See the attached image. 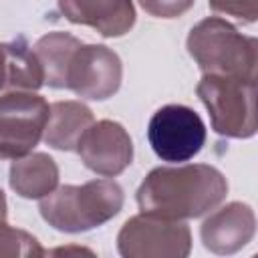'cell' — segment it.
Segmentation results:
<instances>
[{"label":"cell","mask_w":258,"mask_h":258,"mask_svg":"<svg viewBox=\"0 0 258 258\" xmlns=\"http://www.w3.org/2000/svg\"><path fill=\"white\" fill-rule=\"evenodd\" d=\"M139 4L149 16L179 18L196 4V0H139Z\"/></svg>","instance_id":"18"},{"label":"cell","mask_w":258,"mask_h":258,"mask_svg":"<svg viewBox=\"0 0 258 258\" xmlns=\"http://www.w3.org/2000/svg\"><path fill=\"white\" fill-rule=\"evenodd\" d=\"M228 196V179L208 163L153 167L137 187L135 200L141 212L169 218L194 220L210 214Z\"/></svg>","instance_id":"1"},{"label":"cell","mask_w":258,"mask_h":258,"mask_svg":"<svg viewBox=\"0 0 258 258\" xmlns=\"http://www.w3.org/2000/svg\"><path fill=\"white\" fill-rule=\"evenodd\" d=\"M256 234L254 210L244 202H230L214 210L200 228V238L206 250L230 256L246 248Z\"/></svg>","instance_id":"10"},{"label":"cell","mask_w":258,"mask_h":258,"mask_svg":"<svg viewBox=\"0 0 258 258\" xmlns=\"http://www.w3.org/2000/svg\"><path fill=\"white\" fill-rule=\"evenodd\" d=\"M44 254L40 242L30 232L0 220V258H36Z\"/></svg>","instance_id":"16"},{"label":"cell","mask_w":258,"mask_h":258,"mask_svg":"<svg viewBox=\"0 0 258 258\" xmlns=\"http://www.w3.org/2000/svg\"><path fill=\"white\" fill-rule=\"evenodd\" d=\"M56 4L69 22L91 26L105 38L127 34L137 18L133 0H56Z\"/></svg>","instance_id":"11"},{"label":"cell","mask_w":258,"mask_h":258,"mask_svg":"<svg viewBox=\"0 0 258 258\" xmlns=\"http://www.w3.org/2000/svg\"><path fill=\"white\" fill-rule=\"evenodd\" d=\"M6 216H8V204H6L4 191L0 189V220H6Z\"/></svg>","instance_id":"20"},{"label":"cell","mask_w":258,"mask_h":258,"mask_svg":"<svg viewBox=\"0 0 258 258\" xmlns=\"http://www.w3.org/2000/svg\"><path fill=\"white\" fill-rule=\"evenodd\" d=\"M185 46L204 75L256 81L258 40L242 34L222 16H208L200 20L189 30Z\"/></svg>","instance_id":"3"},{"label":"cell","mask_w":258,"mask_h":258,"mask_svg":"<svg viewBox=\"0 0 258 258\" xmlns=\"http://www.w3.org/2000/svg\"><path fill=\"white\" fill-rule=\"evenodd\" d=\"M206 105L212 129L222 137L250 139L256 135V81L204 75L196 87Z\"/></svg>","instance_id":"4"},{"label":"cell","mask_w":258,"mask_h":258,"mask_svg":"<svg viewBox=\"0 0 258 258\" xmlns=\"http://www.w3.org/2000/svg\"><path fill=\"white\" fill-rule=\"evenodd\" d=\"M50 105L36 91L0 93V159L28 155L42 139Z\"/></svg>","instance_id":"6"},{"label":"cell","mask_w":258,"mask_h":258,"mask_svg":"<svg viewBox=\"0 0 258 258\" xmlns=\"http://www.w3.org/2000/svg\"><path fill=\"white\" fill-rule=\"evenodd\" d=\"M77 151L85 167L101 177H115L133 161V141L127 129L111 119L93 121L81 135Z\"/></svg>","instance_id":"9"},{"label":"cell","mask_w":258,"mask_h":258,"mask_svg":"<svg viewBox=\"0 0 258 258\" xmlns=\"http://www.w3.org/2000/svg\"><path fill=\"white\" fill-rule=\"evenodd\" d=\"M147 139L161 161L181 163L196 157L206 143V125L187 105H163L147 125Z\"/></svg>","instance_id":"7"},{"label":"cell","mask_w":258,"mask_h":258,"mask_svg":"<svg viewBox=\"0 0 258 258\" xmlns=\"http://www.w3.org/2000/svg\"><path fill=\"white\" fill-rule=\"evenodd\" d=\"M117 250L123 258H185L191 252V232L183 220L141 212L121 226Z\"/></svg>","instance_id":"5"},{"label":"cell","mask_w":258,"mask_h":258,"mask_svg":"<svg viewBox=\"0 0 258 258\" xmlns=\"http://www.w3.org/2000/svg\"><path fill=\"white\" fill-rule=\"evenodd\" d=\"M8 52V91H38L44 85L42 67L28 42L20 36L6 42Z\"/></svg>","instance_id":"15"},{"label":"cell","mask_w":258,"mask_h":258,"mask_svg":"<svg viewBox=\"0 0 258 258\" xmlns=\"http://www.w3.org/2000/svg\"><path fill=\"white\" fill-rule=\"evenodd\" d=\"M123 79L119 54L105 44H81L67 71V89L81 99L105 101L113 97Z\"/></svg>","instance_id":"8"},{"label":"cell","mask_w":258,"mask_h":258,"mask_svg":"<svg viewBox=\"0 0 258 258\" xmlns=\"http://www.w3.org/2000/svg\"><path fill=\"white\" fill-rule=\"evenodd\" d=\"M212 12L232 16L244 24L258 20V0H208Z\"/></svg>","instance_id":"17"},{"label":"cell","mask_w":258,"mask_h":258,"mask_svg":"<svg viewBox=\"0 0 258 258\" xmlns=\"http://www.w3.org/2000/svg\"><path fill=\"white\" fill-rule=\"evenodd\" d=\"M8 91V52L6 42H0V93Z\"/></svg>","instance_id":"19"},{"label":"cell","mask_w":258,"mask_h":258,"mask_svg":"<svg viewBox=\"0 0 258 258\" xmlns=\"http://www.w3.org/2000/svg\"><path fill=\"white\" fill-rule=\"evenodd\" d=\"M83 42L77 36L62 32V30L46 32L34 42L32 50L42 67L44 85L52 89H67V71H69L75 50Z\"/></svg>","instance_id":"14"},{"label":"cell","mask_w":258,"mask_h":258,"mask_svg":"<svg viewBox=\"0 0 258 258\" xmlns=\"http://www.w3.org/2000/svg\"><path fill=\"white\" fill-rule=\"evenodd\" d=\"M8 183L20 198L40 200L58 185V165L48 153L30 151L24 157L12 159Z\"/></svg>","instance_id":"12"},{"label":"cell","mask_w":258,"mask_h":258,"mask_svg":"<svg viewBox=\"0 0 258 258\" xmlns=\"http://www.w3.org/2000/svg\"><path fill=\"white\" fill-rule=\"evenodd\" d=\"M123 202V187L115 179H91L81 185H56L50 194L40 198L38 212L54 230L79 234L115 218Z\"/></svg>","instance_id":"2"},{"label":"cell","mask_w":258,"mask_h":258,"mask_svg":"<svg viewBox=\"0 0 258 258\" xmlns=\"http://www.w3.org/2000/svg\"><path fill=\"white\" fill-rule=\"evenodd\" d=\"M93 121V111L85 103L56 101L50 105L42 141L58 151H77L81 135Z\"/></svg>","instance_id":"13"}]
</instances>
